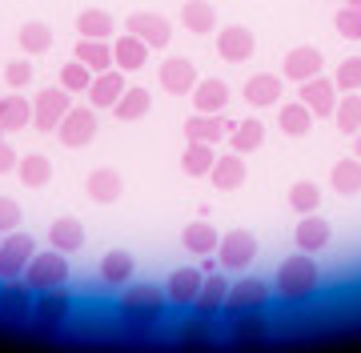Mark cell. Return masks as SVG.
<instances>
[{
  "label": "cell",
  "mask_w": 361,
  "mask_h": 353,
  "mask_svg": "<svg viewBox=\"0 0 361 353\" xmlns=\"http://www.w3.org/2000/svg\"><path fill=\"white\" fill-rule=\"evenodd\" d=\"M116 309H121V321H125L133 333H149V329L165 317L169 297L161 293V289H153V285H133L125 297L116 301Z\"/></svg>",
  "instance_id": "obj_1"
},
{
  "label": "cell",
  "mask_w": 361,
  "mask_h": 353,
  "mask_svg": "<svg viewBox=\"0 0 361 353\" xmlns=\"http://www.w3.org/2000/svg\"><path fill=\"white\" fill-rule=\"evenodd\" d=\"M322 285V269L313 261V253H293L277 269V297L281 301H310Z\"/></svg>",
  "instance_id": "obj_2"
},
{
  "label": "cell",
  "mask_w": 361,
  "mask_h": 353,
  "mask_svg": "<svg viewBox=\"0 0 361 353\" xmlns=\"http://www.w3.org/2000/svg\"><path fill=\"white\" fill-rule=\"evenodd\" d=\"M32 293H44V289H56L68 281V253L61 249H49V253H32V261L25 265V273Z\"/></svg>",
  "instance_id": "obj_3"
},
{
  "label": "cell",
  "mask_w": 361,
  "mask_h": 353,
  "mask_svg": "<svg viewBox=\"0 0 361 353\" xmlns=\"http://www.w3.org/2000/svg\"><path fill=\"white\" fill-rule=\"evenodd\" d=\"M32 253H37V241L25 229H13V233L0 237V281H13V277L25 273V265L32 261Z\"/></svg>",
  "instance_id": "obj_4"
},
{
  "label": "cell",
  "mask_w": 361,
  "mask_h": 353,
  "mask_svg": "<svg viewBox=\"0 0 361 353\" xmlns=\"http://www.w3.org/2000/svg\"><path fill=\"white\" fill-rule=\"evenodd\" d=\"M73 109V92L68 89H40L37 97H32V129L40 132H52L61 120H65V113Z\"/></svg>",
  "instance_id": "obj_5"
},
{
  "label": "cell",
  "mask_w": 361,
  "mask_h": 353,
  "mask_svg": "<svg viewBox=\"0 0 361 353\" xmlns=\"http://www.w3.org/2000/svg\"><path fill=\"white\" fill-rule=\"evenodd\" d=\"M253 257H257V237L249 233V229H229V233L217 241V265L221 269H245V265H253Z\"/></svg>",
  "instance_id": "obj_6"
},
{
  "label": "cell",
  "mask_w": 361,
  "mask_h": 353,
  "mask_svg": "<svg viewBox=\"0 0 361 353\" xmlns=\"http://www.w3.org/2000/svg\"><path fill=\"white\" fill-rule=\"evenodd\" d=\"M68 314H73V297L65 293V285L44 289V293H37V301H32V321H37L44 333H49V329H61Z\"/></svg>",
  "instance_id": "obj_7"
},
{
  "label": "cell",
  "mask_w": 361,
  "mask_h": 353,
  "mask_svg": "<svg viewBox=\"0 0 361 353\" xmlns=\"http://www.w3.org/2000/svg\"><path fill=\"white\" fill-rule=\"evenodd\" d=\"M56 132H61V144H68V149H85V144H92V137H97V109H85V105H73L65 113V120L56 125Z\"/></svg>",
  "instance_id": "obj_8"
},
{
  "label": "cell",
  "mask_w": 361,
  "mask_h": 353,
  "mask_svg": "<svg viewBox=\"0 0 361 353\" xmlns=\"http://www.w3.org/2000/svg\"><path fill=\"white\" fill-rule=\"evenodd\" d=\"M32 289H28L25 277H13V281H4L0 285V321L4 326H16V321H25L32 317Z\"/></svg>",
  "instance_id": "obj_9"
},
{
  "label": "cell",
  "mask_w": 361,
  "mask_h": 353,
  "mask_svg": "<svg viewBox=\"0 0 361 353\" xmlns=\"http://www.w3.org/2000/svg\"><path fill=\"white\" fill-rule=\"evenodd\" d=\"M217 53L229 65H245L249 56L257 53V37L245 25H225V28H217Z\"/></svg>",
  "instance_id": "obj_10"
},
{
  "label": "cell",
  "mask_w": 361,
  "mask_h": 353,
  "mask_svg": "<svg viewBox=\"0 0 361 353\" xmlns=\"http://www.w3.org/2000/svg\"><path fill=\"white\" fill-rule=\"evenodd\" d=\"M269 293L273 289L265 285V281H257V277H245V281H237V285H229V297H225V309L221 314H245V309H265L269 305Z\"/></svg>",
  "instance_id": "obj_11"
},
{
  "label": "cell",
  "mask_w": 361,
  "mask_h": 353,
  "mask_svg": "<svg viewBox=\"0 0 361 353\" xmlns=\"http://www.w3.org/2000/svg\"><path fill=\"white\" fill-rule=\"evenodd\" d=\"M157 80H161V89L173 92V97H189L201 77H197V68H193L189 56H169V61H161V68H157Z\"/></svg>",
  "instance_id": "obj_12"
},
{
  "label": "cell",
  "mask_w": 361,
  "mask_h": 353,
  "mask_svg": "<svg viewBox=\"0 0 361 353\" xmlns=\"http://www.w3.org/2000/svg\"><path fill=\"white\" fill-rule=\"evenodd\" d=\"M297 101H305L313 117H334V109H337V80L322 77V73L310 77V80H301Z\"/></svg>",
  "instance_id": "obj_13"
},
{
  "label": "cell",
  "mask_w": 361,
  "mask_h": 353,
  "mask_svg": "<svg viewBox=\"0 0 361 353\" xmlns=\"http://www.w3.org/2000/svg\"><path fill=\"white\" fill-rule=\"evenodd\" d=\"M125 28L137 32L149 49H169V40H173V25H169V16H161V13H133L129 20H125Z\"/></svg>",
  "instance_id": "obj_14"
},
{
  "label": "cell",
  "mask_w": 361,
  "mask_h": 353,
  "mask_svg": "<svg viewBox=\"0 0 361 353\" xmlns=\"http://www.w3.org/2000/svg\"><path fill=\"white\" fill-rule=\"evenodd\" d=\"M249 177V165H245V153H221L217 161H213V169H209V181H213V189H221V193H233V189H241Z\"/></svg>",
  "instance_id": "obj_15"
},
{
  "label": "cell",
  "mask_w": 361,
  "mask_h": 353,
  "mask_svg": "<svg viewBox=\"0 0 361 353\" xmlns=\"http://www.w3.org/2000/svg\"><path fill=\"white\" fill-rule=\"evenodd\" d=\"M125 89H129V85H125V73L113 65V68H104V73H92V85L85 89V97H89L92 109H113L116 97Z\"/></svg>",
  "instance_id": "obj_16"
},
{
  "label": "cell",
  "mask_w": 361,
  "mask_h": 353,
  "mask_svg": "<svg viewBox=\"0 0 361 353\" xmlns=\"http://www.w3.org/2000/svg\"><path fill=\"white\" fill-rule=\"evenodd\" d=\"M229 132H233V120L221 117V113H193V117L185 120V137L189 141L221 144V141H229Z\"/></svg>",
  "instance_id": "obj_17"
},
{
  "label": "cell",
  "mask_w": 361,
  "mask_h": 353,
  "mask_svg": "<svg viewBox=\"0 0 361 353\" xmlns=\"http://www.w3.org/2000/svg\"><path fill=\"white\" fill-rule=\"evenodd\" d=\"M149 53H153V49H149L137 32L125 28V32L116 37V44H113V65L121 68V73H141V68L149 65Z\"/></svg>",
  "instance_id": "obj_18"
},
{
  "label": "cell",
  "mask_w": 361,
  "mask_h": 353,
  "mask_svg": "<svg viewBox=\"0 0 361 353\" xmlns=\"http://www.w3.org/2000/svg\"><path fill=\"white\" fill-rule=\"evenodd\" d=\"M229 337H233V345H261V341L269 337L265 309H245V314H233Z\"/></svg>",
  "instance_id": "obj_19"
},
{
  "label": "cell",
  "mask_w": 361,
  "mask_h": 353,
  "mask_svg": "<svg viewBox=\"0 0 361 353\" xmlns=\"http://www.w3.org/2000/svg\"><path fill=\"white\" fill-rule=\"evenodd\" d=\"M325 68V56H322V49H313V44H301V49H289V56H285V65H281V73H285V80H310V77H317Z\"/></svg>",
  "instance_id": "obj_20"
},
{
  "label": "cell",
  "mask_w": 361,
  "mask_h": 353,
  "mask_svg": "<svg viewBox=\"0 0 361 353\" xmlns=\"http://www.w3.org/2000/svg\"><path fill=\"white\" fill-rule=\"evenodd\" d=\"M329 237H334V225L325 221V217H317V213H301V221H297L293 229V241L301 253H317V249L329 245Z\"/></svg>",
  "instance_id": "obj_21"
},
{
  "label": "cell",
  "mask_w": 361,
  "mask_h": 353,
  "mask_svg": "<svg viewBox=\"0 0 361 353\" xmlns=\"http://www.w3.org/2000/svg\"><path fill=\"white\" fill-rule=\"evenodd\" d=\"M85 193H89L97 205H116V201H121V193H125V177H121L116 169H109V165H101V169L89 173Z\"/></svg>",
  "instance_id": "obj_22"
},
{
  "label": "cell",
  "mask_w": 361,
  "mask_h": 353,
  "mask_svg": "<svg viewBox=\"0 0 361 353\" xmlns=\"http://www.w3.org/2000/svg\"><path fill=\"white\" fill-rule=\"evenodd\" d=\"M225 297H229V281H225L221 273H205V281H201V293H197V301H193V314L217 317L221 309H225Z\"/></svg>",
  "instance_id": "obj_23"
},
{
  "label": "cell",
  "mask_w": 361,
  "mask_h": 353,
  "mask_svg": "<svg viewBox=\"0 0 361 353\" xmlns=\"http://www.w3.org/2000/svg\"><path fill=\"white\" fill-rule=\"evenodd\" d=\"M149 113H153V92H149V89H137V85H129V89L116 97V105H113V117L125 120V125L149 117Z\"/></svg>",
  "instance_id": "obj_24"
},
{
  "label": "cell",
  "mask_w": 361,
  "mask_h": 353,
  "mask_svg": "<svg viewBox=\"0 0 361 353\" xmlns=\"http://www.w3.org/2000/svg\"><path fill=\"white\" fill-rule=\"evenodd\" d=\"M189 97H193L197 113H225V105H229V85H225V80H217V77L197 80Z\"/></svg>",
  "instance_id": "obj_25"
},
{
  "label": "cell",
  "mask_w": 361,
  "mask_h": 353,
  "mask_svg": "<svg viewBox=\"0 0 361 353\" xmlns=\"http://www.w3.org/2000/svg\"><path fill=\"white\" fill-rule=\"evenodd\" d=\"M201 281H205L201 269H177V273L169 277V285H165L169 305H193L197 293H201Z\"/></svg>",
  "instance_id": "obj_26"
},
{
  "label": "cell",
  "mask_w": 361,
  "mask_h": 353,
  "mask_svg": "<svg viewBox=\"0 0 361 353\" xmlns=\"http://www.w3.org/2000/svg\"><path fill=\"white\" fill-rule=\"evenodd\" d=\"M28 125H32V101H25L20 89H13L8 97H0V129L16 132V129H28Z\"/></svg>",
  "instance_id": "obj_27"
},
{
  "label": "cell",
  "mask_w": 361,
  "mask_h": 353,
  "mask_svg": "<svg viewBox=\"0 0 361 353\" xmlns=\"http://www.w3.org/2000/svg\"><path fill=\"white\" fill-rule=\"evenodd\" d=\"M180 241H185V249L189 253H197V257H205V253H217V241H221V233H217V225L213 221H189L185 229H180Z\"/></svg>",
  "instance_id": "obj_28"
},
{
  "label": "cell",
  "mask_w": 361,
  "mask_h": 353,
  "mask_svg": "<svg viewBox=\"0 0 361 353\" xmlns=\"http://www.w3.org/2000/svg\"><path fill=\"white\" fill-rule=\"evenodd\" d=\"M313 120H317V117L310 113L305 101H285L281 113H277V129H281L285 137H310Z\"/></svg>",
  "instance_id": "obj_29"
},
{
  "label": "cell",
  "mask_w": 361,
  "mask_h": 353,
  "mask_svg": "<svg viewBox=\"0 0 361 353\" xmlns=\"http://www.w3.org/2000/svg\"><path fill=\"white\" fill-rule=\"evenodd\" d=\"M277 101H281V80L273 77V73H257V77L245 80V105L273 109Z\"/></svg>",
  "instance_id": "obj_30"
},
{
  "label": "cell",
  "mask_w": 361,
  "mask_h": 353,
  "mask_svg": "<svg viewBox=\"0 0 361 353\" xmlns=\"http://www.w3.org/2000/svg\"><path fill=\"white\" fill-rule=\"evenodd\" d=\"M180 25L189 28V32H197V37H209L217 28V8L209 0H185L180 4Z\"/></svg>",
  "instance_id": "obj_31"
},
{
  "label": "cell",
  "mask_w": 361,
  "mask_h": 353,
  "mask_svg": "<svg viewBox=\"0 0 361 353\" xmlns=\"http://www.w3.org/2000/svg\"><path fill=\"white\" fill-rule=\"evenodd\" d=\"M49 241H52V249H61V253H77V249L85 245V225H80L77 217H56V221L49 225Z\"/></svg>",
  "instance_id": "obj_32"
},
{
  "label": "cell",
  "mask_w": 361,
  "mask_h": 353,
  "mask_svg": "<svg viewBox=\"0 0 361 353\" xmlns=\"http://www.w3.org/2000/svg\"><path fill=\"white\" fill-rule=\"evenodd\" d=\"M133 273H137V261H133L129 249H113V253L101 257V281L104 285H125Z\"/></svg>",
  "instance_id": "obj_33"
},
{
  "label": "cell",
  "mask_w": 361,
  "mask_h": 353,
  "mask_svg": "<svg viewBox=\"0 0 361 353\" xmlns=\"http://www.w3.org/2000/svg\"><path fill=\"white\" fill-rule=\"evenodd\" d=\"M16 173H20V185L28 189H44L52 181V161L44 153H28V157L16 161Z\"/></svg>",
  "instance_id": "obj_34"
},
{
  "label": "cell",
  "mask_w": 361,
  "mask_h": 353,
  "mask_svg": "<svg viewBox=\"0 0 361 353\" xmlns=\"http://www.w3.org/2000/svg\"><path fill=\"white\" fill-rule=\"evenodd\" d=\"M213 161H217V153H213V144L209 141H189L185 144V153H180V169L189 173V177H209Z\"/></svg>",
  "instance_id": "obj_35"
},
{
  "label": "cell",
  "mask_w": 361,
  "mask_h": 353,
  "mask_svg": "<svg viewBox=\"0 0 361 353\" xmlns=\"http://www.w3.org/2000/svg\"><path fill=\"white\" fill-rule=\"evenodd\" d=\"M265 144V125H261L257 117H249V120H237L229 132V149L233 153H253V149H261Z\"/></svg>",
  "instance_id": "obj_36"
},
{
  "label": "cell",
  "mask_w": 361,
  "mask_h": 353,
  "mask_svg": "<svg viewBox=\"0 0 361 353\" xmlns=\"http://www.w3.org/2000/svg\"><path fill=\"white\" fill-rule=\"evenodd\" d=\"M80 65H89L92 73H104V68H113V44L109 40H92V37H80L77 53H73Z\"/></svg>",
  "instance_id": "obj_37"
},
{
  "label": "cell",
  "mask_w": 361,
  "mask_h": 353,
  "mask_svg": "<svg viewBox=\"0 0 361 353\" xmlns=\"http://www.w3.org/2000/svg\"><path fill=\"white\" fill-rule=\"evenodd\" d=\"M77 32L92 40H109L116 32V20L104 8H85V13H77Z\"/></svg>",
  "instance_id": "obj_38"
},
{
  "label": "cell",
  "mask_w": 361,
  "mask_h": 353,
  "mask_svg": "<svg viewBox=\"0 0 361 353\" xmlns=\"http://www.w3.org/2000/svg\"><path fill=\"white\" fill-rule=\"evenodd\" d=\"M16 40H20V49H25L28 56H40V53L52 49V28L44 25V20H25L20 32H16Z\"/></svg>",
  "instance_id": "obj_39"
},
{
  "label": "cell",
  "mask_w": 361,
  "mask_h": 353,
  "mask_svg": "<svg viewBox=\"0 0 361 353\" xmlns=\"http://www.w3.org/2000/svg\"><path fill=\"white\" fill-rule=\"evenodd\" d=\"M329 185H334L341 197H353L361 193V161L357 157H345V161H337L334 173H329Z\"/></svg>",
  "instance_id": "obj_40"
},
{
  "label": "cell",
  "mask_w": 361,
  "mask_h": 353,
  "mask_svg": "<svg viewBox=\"0 0 361 353\" xmlns=\"http://www.w3.org/2000/svg\"><path fill=\"white\" fill-rule=\"evenodd\" d=\"M177 337H180L185 349H213V317L197 314L193 321H185V326H180Z\"/></svg>",
  "instance_id": "obj_41"
},
{
  "label": "cell",
  "mask_w": 361,
  "mask_h": 353,
  "mask_svg": "<svg viewBox=\"0 0 361 353\" xmlns=\"http://www.w3.org/2000/svg\"><path fill=\"white\" fill-rule=\"evenodd\" d=\"M334 120L345 137L361 132V92H341V101H337V109H334Z\"/></svg>",
  "instance_id": "obj_42"
},
{
  "label": "cell",
  "mask_w": 361,
  "mask_h": 353,
  "mask_svg": "<svg viewBox=\"0 0 361 353\" xmlns=\"http://www.w3.org/2000/svg\"><path fill=\"white\" fill-rule=\"evenodd\" d=\"M289 209L297 213H313V209H322V189L313 181H297L289 185Z\"/></svg>",
  "instance_id": "obj_43"
},
{
  "label": "cell",
  "mask_w": 361,
  "mask_h": 353,
  "mask_svg": "<svg viewBox=\"0 0 361 353\" xmlns=\"http://www.w3.org/2000/svg\"><path fill=\"white\" fill-rule=\"evenodd\" d=\"M56 80H61V89H68V92H85L92 85V68L80 65L77 56H73V61L61 68V77H56Z\"/></svg>",
  "instance_id": "obj_44"
},
{
  "label": "cell",
  "mask_w": 361,
  "mask_h": 353,
  "mask_svg": "<svg viewBox=\"0 0 361 353\" xmlns=\"http://www.w3.org/2000/svg\"><path fill=\"white\" fill-rule=\"evenodd\" d=\"M337 92H361V56H345L334 73Z\"/></svg>",
  "instance_id": "obj_45"
},
{
  "label": "cell",
  "mask_w": 361,
  "mask_h": 353,
  "mask_svg": "<svg viewBox=\"0 0 361 353\" xmlns=\"http://www.w3.org/2000/svg\"><path fill=\"white\" fill-rule=\"evenodd\" d=\"M337 32H341V37L345 40H361V8H353V4H345V8H341V13H337Z\"/></svg>",
  "instance_id": "obj_46"
},
{
  "label": "cell",
  "mask_w": 361,
  "mask_h": 353,
  "mask_svg": "<svg viewBox=\"0 0 361 353\" xmlns=\"http://www.w3.org/2000/svg\"><path fill=\"white\" fill-rule=\"evenodd\" d=\"M4 85H8V89L32 85V61H8V65H4Z\"/></svg>",
  "instance_id": "obj_47"
},
{
  "label": "cell",
  "mask_w": 361,
  "mask_h": 353,
  "mask_svg": "<svg viewBox=\"0 0 361 353\" xmlns=\"http://www.w3.org/2000/svg\"><path fill=\"white\" fill-rule=\"evenodd\" d=\"M20 217H25V209L16 205L13 197H0V233H13V229H20Z\"/></svg>",
  "instance_id": "obj_48"
},
{
  "label": "cell",
  "mask_w": 361,
  "mask_h": 353,
  "mask_svg": "<svg viewBox=\"0 0 361 353\" xmlns=\"http://www.w3.org/2000/svg\"><path fill=\"white\" fill-rule=\"evenodd\" d=\"M16 161H20V157H16V149L4 141V137H0V173H13V169H16Z\"/></svg>",
  "instance_id": "obj_49"
},
{
  "label": "cell",
  "mask_w": 361,
  "mask_h": 353,
  "mask_svg": "<svg viewBox=\"0 0 361 353\" xmlns=\"http://www.w3.org/2000/svg\"><path fill=\"white\" fill-rule=\"evenodd\" d=\"M353 157L361 161V132H353Z\"/></svg>",
  "instance_id": "obj_50"
},
{
  "label": "cell",
  "mask_w": 361,
  "mask_h": 353,
  "mask_svg": "<svg viewBox=\"0 0 361 353\" xmlns=\"http://www.w3.org/2000/svg\"><path fill=\"white\" fill-rule=\"evenodd\" d=\"M345 4H353V8H361V0H345Z\"/></svg>",
  "instance_id": "obj_51"
},
{
  "label": "cell",
  "mask_w": 361,
  "mask_h": 353,
  "mask_svg": "<svg viewBox=\"0 0 361 353\" xmlns=\"http://www.w3.org/2000/svg\"><path fill=\"white\" fill-rule=\"evenodd\" d=\"M0 237H4V233H0Z\"/></svg>",
  "instance_id": "obj_52"
}]
</instances>
